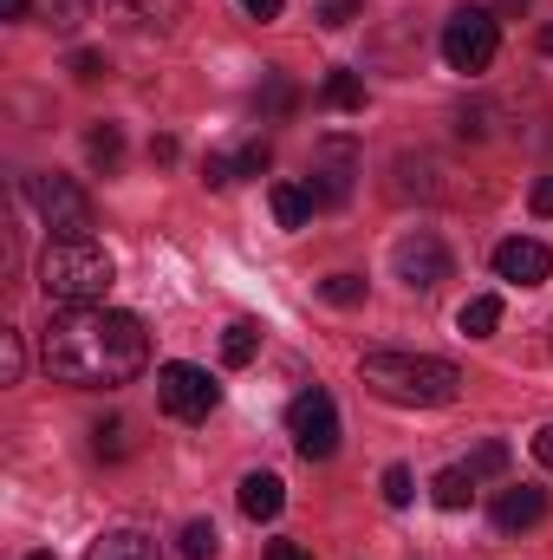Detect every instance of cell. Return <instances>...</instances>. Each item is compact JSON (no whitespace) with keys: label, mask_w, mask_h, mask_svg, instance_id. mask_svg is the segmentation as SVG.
Segmentation results:
<instances>
[{"label":"cell","mask_w":553,"mask_h":560,"mask_svg":"<svg viewBox=\"0 0 553 560\" xmlns=\"http://www.w3.org/2000/svg\"><path fill=\"white\" fill-rule=\"evenodd\" d=\"M280 509H286V482H280V476H268V469L242 476V515H248V522H274Z\"/></svg>","instance_id":"4fadbf2b"},{"label":"cell","mask_w":553,"mask_h":560,"mask_svg":"<svg viewBox=\"0 0 553 560\" xmlns=\"http://www.w3.org/2000/svg\"><path fill=\"white\" fill-rule=\"evenodd\" d=\"M534 463H541V469H553V423H541V430H534Z\"/></svg>","instance_id":"d6a6232c"},{"label":"cell","mask_w":553,"mask_h":560,"mask_svg":"<svg viewBox=\"0 0 553 560\" xmlns=\"http://www.w3.org/2000/svg\"><path fill=\"white\" fill-rule=\"evenodd\" d=\"M456 326H462L469 339H489V332L502 326V300H495V293H475V300L456 313Z\"/></svg>","instance_id":"ac0fdd59"},{"label":"cell","mask_w":553,"mask_h":560,"mask_svg":"<svg viewBox=\"0 0 553 560\" xmlns=\"http://www.w3.org/2000/svg\"><path fill=\"white\" fill-rule=\"evenodd\" d=\"M85 560H163V555H156V541L138 535V528H111V535L92 541V555Z\"/></svg>","instance_id":"5bb4252c"},{"label":"cell","mask_w":553,"mask_h":560,"mask_svg":"<svg viewBox=\"0 0 553 560\" xmlns=\"http://www.w3.org/2000/svg\"><path fill=\"white\" fill-rule=\"evenodd\" d=\"M268 560H313L299 541H268Z\"/></svg>","instance_id":"836d02e7"},{"label":"cell","mask_w":553,"mask_h":560,"mask_svg":"<svg viewBox=\"0 0 553 560\" xmlns=\"http://www.w3.org/2000/svg\"><path fill=\"white\" fill-rule=\"evenodd\" d=\"M548 522V489L521 482V489H502L495 495V528L502 535H521V528H541Z\"/></svg>","instance_id":"7c38bea8"},{"label":"cell","mask_w":553,"mask_h":560,"mask_svg":"<svg viewBox=\"0 0 553 560\" xmlns=\"http://www.w3.org/2000/svg\"><path fill=\"white\" fill-rule=\"evenodd\" d=\"M268 163H274V150H268V143H248V150L235 156V183H242V176H268Z\"/></svg>","instance_id":"4316f807"},{"label":"cell","mask_w":553,"mask_h":560,"mask_svg":"<svg viewBox=\"0 0 553 560\" xmlns=\"http://www.w3.org/2000/svg\"><path fill=\"white\" fill-rule=\"evenodd\" d=\"M98 7H105V20H118L131 33H169L183 20V0H98Z\"/></svg>","instance_id":"8fae6325"},{"label":"cell","mask_w":553,"mask_h":560,"mask_svg":"<svg viewBox=\"0 0 553 560\" xmlns=\"http://www.w3.org/2000/svg\"><path fill=\"white\" fill-rule=\"evenodd\" d=\"M242 7H248L255 20H280V0H242Z\"/></svg>","instance_id":"d590c367"},{"label":"cell","mask_w":553,"mask_h":560,"mask_svg":"<svg viewBox=\"0 0 553 560\" xmlns=\"http://www.w3.org/2000/svg\"><path fill=\"white\" fill-rule=\"evenodd\" d=\"M319 105H332V112H365V79H358V72H332V79L319 85Z\"/></svg>","instance_id":"e0dca14e"},{"label":"cell","mask_w":553,"mask_h":560,"mask_svg":"<svg viewBox=\"0 0 553 560\" xmlns=\"http://www.w3.org/2000/svg\"><path fill=\"white\" fill-rule=\"evenodd\" d=\"M352 176H358V143L352 138H326L313 150V196H319V209H339L345 196H352Z\"/></svg>","instance_id":"ba28073f"},{"label":"cell","mask_w":553,"mask_h":560,"mask_svg":"<svg viewBox=\"0 0 553 560\" xmlns=\"http://www.w3.org/2000/svg\"><path fill=\"white\" fill-rule=\"evenodd\" d=\"M391 261H398V280L416 287V293H430V287H443V280L456 275V255H449L436 235H404Z\"/></svg>","instance_id":"9c48e42d"},{"label":"cell","mask_w":553,"mask_h":560,"mask_svg":"<svg viewBox=\"0 0 553 560\" xmlns=\"http://www.w3.org/2000/svg\"><path fill=\"white\" fill-rule=\"evenodd\" d=\"M411 495H416L411 469H404V463H391V469H385V502H391V509H404V502H411Z\"/></svg>","instance_id":"484cf974"},{"label":"cell","mask_w":553,"mask_h":560,"mask_svg":"<svg viewBox=\"0 0 553 560\" xmlns=\"http://www.w3.org/2000/svg\"><path fill=\"white\" fill-rule=\"evenodd\" d=\"M85 156H92L98 170H118V156H125V131H118V125H92V138H85Z\"/></svg>","instance_id":"ffe728a7"},{"label":"cell","mask_w":553,"mask_h":560,"mask_svg":"<svg viewBox=\"0 0 553 560\" xmlns=\"http://www.w3.org/2000/svg\"><path fill=\"white\" fill-rule=\"evenodd\" d=\"M541 52H548V59H553V26H548V33H541Z\"/></svg>","instance_id":"f35d334b"},{"label":"cell","mask_w":553,"mask_h":560,"mask_svg":"<svg viewBox=\"0 0 553 560\" xmlns=\"http://www.w3.org/2000/svg\"><path fill=\"white\" fill-rule=\"evenodd\" d=\"M39 359L59 385L111 392L150 365V332L138 313H118V306H59L39 339Z\"/></svg>","instance_id":"6da1fadb"},{"label":"cell","mask_w":553,"mask_h":560,"mask_svg":"<svg viewBox=\"0 0 553 560\" xmlns=\"http://www.w3.org/2000/svg\"><path fill=\"white\" fill-rule=\"evenodd\" d=\"M319 293H326L332 306H358V300H365V280L358 275H326L319 280Z\"/></svg>","instance_id":"603a6c76"},{"label":"cell","mask_w":553,"mask_h":560,"mask_svg":"<svg viewBox=\"0 0 553 560\" xmlns=\"http://www.w3.org/2000/svg\"><path fill=\"white\" fill-rule=\"evenodd\" d=\"M202 183H209V189H228V183H235V156H209V163H202Z\"/></svg>","instance_id":"f546056e"},{"label":"cell","mask_w":553,"mask_h":560,"mask_svg":"<svg viewBox=\"0 0 553 560\" xmlns=\"http://www.w3.org/2000/svg\"><path fill=\"white\" fill-rule=\"evenodd\" d=\"M20 372H26V346L13 326H0V385H20Z\"/></svg>","instance_id":"44dd1931"},{"label":"cell","mask_w":553,"mask_h":560,"mask_svg":"<svg viewBox=\"0 0 553 560\" xmlns=\"http://www.w3.org/2000/svg\"><path fill=\"white\" fill-rule=\"evenodd\" d=\"M286 430H293V450L306 456V463H326L332 450H339V405H332V392H299L293 405H286Z\"/></svg>","instance_id":"8992f818"},{"label":"cell","mask_w":553,"mask_h":560,"mask_svg":"<svg viewBox=\"0 0 553 560\" xmlns=\"http://www.w3.org/2000/svg\"><path fill=\"white\" fill-rule=\"evenodd\" d=\"M26 560H59V555H46V548H39V555H26Z\"/></svg>","instance_id":"ab89813d"},{"label":"cell","mask_w":553,"mask_h":560,"mask_svg":"<svg viewBox=\"0 0 553 560\" xmlns=\"http://www.w3.org/2000/svg\"><path fill=\"white\" fill-rule=\"evenodd\" d=\"M72 79H85V85H92V79H105V52L79 46V52H72Z\"/></svg>","instance_id":"f1b7e54d"},{"label":"cell","mask_w":553,"mask_h":560,"mask_svg":"<svg viewBox=\"0 0 553 560\" xmlns=\"http://www.w3.org/2000/svg\"><path fill=\"white\" fill-rule=\"evenodd\" d=\"M20 196L39 209V222L52 235H92V196L72 183V176H26Z\"/></svg>","instance_id":"5b68a950"},{"label":"cell","mask_w":553,"mask_h":560,"mask_svg":"<svg viewBox=\"0 0 553 560\" xmlns=\"http://www.w3.org/2000/svg\"><path fill=\"white\" fill-rule=\"evenodd\" d=\"M111 280H118V261L92 235H52L39 255V293L52 306H105Z\"/></svg>","instance_id":"3957f363"},{"label":"cell","mask_w":553,"mask_h":560,"mask_svg":"<svg viewBox=\"0 0 553 560\" xmlns=\"http://www.w3.org/2000/svg\"><path fill=\"white\" fill-rule=\"evenodd\" d=\"M261 105H268L274 118H286V112H299V85H286V79H268V92H261Z\"/></svg>","instance_id":"d4e9b609"},{"label":"cell","mask_w":553,"mask_h":560,"mask_svg":"<svg viewBox=\"0 0 553 560\" xmlns=\"http://www.w3.org/2000/svg\"><path fill=\"white\" fill-rule=\"evenodd\" d=\"M502 469H508V443H482L469 456V476H502Z\"/></svg>","instance_id":"cb8c5ba5"},{"label":"cell","mask_w":553,"mask_h":560,"mask_svg":"<svg viewBox=\"0 0 553 560\" xmlns=\"http://www.w3.org/2000/svg\"><path fill=\"white\" fill-rule=\"evenodd\" d=\"M495 7H502V13H528L534 0H495Z\"/></svg>","instance_id":"74e56055"},{"label":"cell","mask_w":553,"mask_h":560,"mask_svg":"<svg viewBox=\"0 0 553 560\" xmlns=\"http://www.w3.org/2000/svg\"><path fill=\"white\" fill-rule=\"evenodd\" d=\"M268 202H274L280 229H306V222H313V209H319V196H313L306 183H274V196H268Z\"/></svg>","instance_id":"9a60e30c"},{"label":"cell","mask_w":553,"mask_h":560,"mask_svg":"<svg viewBox=\"0 0 553 560\" xmlns=\"http://www.w3.org/2000/svg\"><path fill=\"white\" fill-rule=\"evenodd\" d=\"M358 378H365L372 398L404 405V411L456 405V392H462V372L449 359H423V352H365L358 359Z\"/></svg>","instance_id":"7a4b0ae2"},{"label":"cell","mask_w":553,"mask_h":560,"mask_svg":"<svg viewBox=\"0 0 553 560\" xmlns=\"http://www.w3.org/2000/svg\"><path fill=\"white\" fill-rule=\"evenodd\" d=\"M255 352H261V326H255V319H235V326L222 332V365L242 372V365H255Z\"/></svg>","instance_id":"2e32d148"},{"label":"cell","mask_w":553,"mask_h":560,"mask_svg":"<svg viewBox=\"0 0 553 560\" xmlns=\"http://www.w3.org/2000/svg\"><path fill=\"white\" fill-rule=\"evenodd\" d=\"M495 275L508 280V287H548L553 255L534 242V235H508V242L495 248Z\"/></svg>","instance_id":"30bf717a"},{"label":"cell","mask_w":553,"mask_h":560,"mask_svg":"<svg viewBox=\"0 0 553 560\" xmlns=\"http://www.w3.org/2000/svg\"><path fill=\"white\" fill-rule=\"evenodd\" d=\"M125 436L131 423H98V456H125Z\"/></svg>","instance_id":"4dcf8cb0"},{"label":"cell","mask_w":553,"mask_h":560,"mask_svg":"<svg viewBox=\"0 0 553 560\" xmlns=\"http://www.w3.org/2000/svg\"><path fill=\"white\" fill-rule=\"evenodd\" d=\"M528 202H534V215H553V176H541V183L528 189Z\"/></svg>","instance_id":"1f68e13d"},{"label":"cell","mask_w":553,"mask_h":560,"mask_svg":"<svg viewBox=\"0 0 553 560\" xmlns=\"http://www.w3.org/2000/svg\"><path fill=\"white\" fill-rule=\"evenodd\" d=\"M26 7H33V0H0V13H7V20H26Z\"/></svg>","instance_id":"8d00e7d4"},{"label":"cell","mask_w":553,"mask_h":560,"mask_svg":"<svg viewBox=\"0 0 553 560\" xmlns=\"http://www.w3.org/2000/svg\"><path fill=\"white\" fill-rule=\"evenodd\" d=\"M156 405L169 411V418H183V423H196V418H209L215 405H222V385L202 372V365H163L156 372Z\"/></svg>","instance_id":"52a82bcc"},{"label":"cell","mask_w":553,"mask_h":560,"mask_svg":"<svg viewBox=\"0 0 553 560\" xmlns=\"http://www.w3.org/2000/svg\"><path fill=\"white\" fill-rule=\"evenodd\" d=\"M495 46H502V20L489 7H456L443 20V59H449V72H489Z\"/></svg>","instance_id":"277c9868"},{"label":"cell","mask_w":553,"mask_h":560,"mask_svg":"<svg viewBox=\"0 0 553 560\" xmlns=\"http://www.w3.org/2000/svg\"><path fill=\"white\" fill-rule=\"evenodd\" d=\"M430 495H436V509H449V515H456V509H469V502H475V476H469V469H443V476L430 482Z\"/></svg>","instance_id":"d6986e66"},{"label":"cell","mask_w":553,"mask_h":560,"mask_svg":"<svg viewBox=\"0 0 553 560\" xmlns=\"http://www.w3.org/2000/svg\"><path fill=\"white\" fill-rule=\"evenodd\" d=\"M215 548H222L215 522H189V528H183V555L189 560H215Z\"/></svg>","instance_id":"7402d4cb"},{"label":"cell","mask_w":553,"mask_h":560,"mask_svg":"<svg viewBox=\"0 0 553 560\" xmlns=\"http://www.w3.org/2000/svg\"><path fill=\"white\" fill-rule=\"evenodd\" d=\"M150 163H176V138H150Z\"/></svg>","instance_id":"e575fe53"},{"label":"cell","mask_w":553,"mask_h":560,"mask_svg":"<svg viewBox=\"0 0 553 560\" xmlns=\"http://www.w3.org/2000/svg\"><path fill=\"white\" fill-rule=\"evenodd\" d=\"M358 7H365V0H319V26H332V33H339V26H352V20H358Z\"/></svg>","instance_id":"83f0119b"}]
</instances>
